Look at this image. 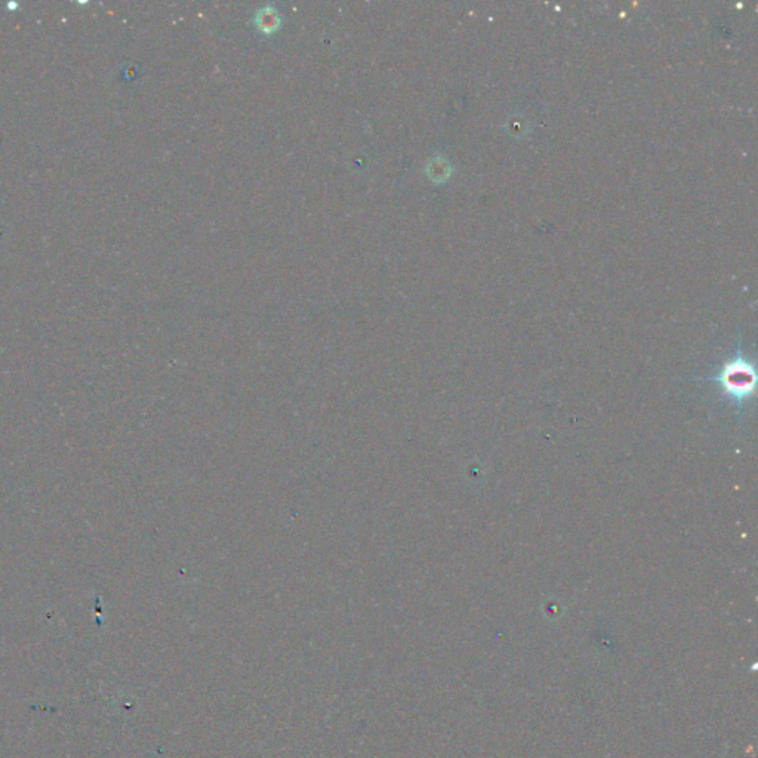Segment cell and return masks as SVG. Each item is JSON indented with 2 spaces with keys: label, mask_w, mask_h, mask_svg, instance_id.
Segmentation results:
<instances>
[{
  "label": "cell",
  "mask_w": 758,
  "mask_h": 758,
  "mask_svg": "<svg viewBox=\"0 0 758 758\" xmlns=\"http://www.w3.org/2000/svg\"><path fill=\"white\" fill-rule=\"evenodd\" d=\"M713 381H718L726 393L738 401L748 399L755 388V371L752 366L741 356L729 362L720 375L713 376Z\"/></svg>",
  "instance_id": "cell-1"
}]
</instances>
